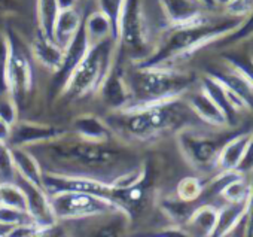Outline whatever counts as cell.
Listing matches in <instances>:
<instances>
[{
    "mask_svg": "<svg viewBox=\"0 0 253 237\" xmlns=\"http://www.w3.org/2000/svg\"><path fill=\"white\" fill-rule=\"evenodd\" d=\"M30 52L33 58L45 69L51 70L52 73L58 70L61 64V58H63V48L58 47L52 39L42 35L38 29L32 41Z\"/></svg>",
    "mask_w": 253,
    "mask_h": 237,
    "instance_id": "obj_18",
    "label": "cell"
},
{
    "mask_svg": "<svg viewBox=\"0 0 253 237\" xmlns=\"http://www.w3.org/2000/svg\"><path fill=\"white\" fill-rule=\"evenodd\" d=\"M253 191V184L246 181L244 175H240L234 181H231L220 192V197L226 203H237V201H244L249 200Z\"/></svg>",
    "mask_w": 253,
    "mask_h": 237,
    "instance_id": "obj_29",
    "label": "cell"
},
{
    "mask_svg": "<svg viewBox=\"0 0 253 237\" xmlns=\"http://www.w3.org/2000/svg\"><path fill=\"white\" fill-rule=\"evenodd\" d=\"M146 237H191V236H189V233L185 228H182L179 225H173V227L160 230L157 233L148 234Z\"/></svg>",
    "mask_w": 253,
    "mask_h": 237,
    "instance_id": "obj_41",
    "label": "cell"
},
{
    "mask_svg": "<svg viewBox=\"0 0 253 237\" xmlns=\"http://www.w3.org/2000/svg\"><path fill=\"white\" fill-rule=\"evenodd\" d=\"M244 20L235 17H226L223 20H207L180 26V27H170V30L163 36L158 45L154 47L152 52L136 63L140 67H169L171 61L186 58L201 49L203 47L222 41L232 32H235Z\"/></svg>",
    "mask_w": 253,
    "mask_h": 237,
    "instance_id": "obj_3",
    "label": "cell"
},
{
    "mask_svg": "<svg viewBox=\"0 0 253 237\" xmlns=\"http://www.w3.org/2000/svg\"><path fill=\"white\" fill-rule=\"evenodd\" d=\"M64 135H67L66 129H61L52 124H43V123H35V121H18L12 127L8 146L30 148L35 145H41V143L58 139Z\"/></svg>",
    "mask_w": 253,
    "mask_h": 237,
    "instance_id": "obj_11",
    "label": "cell"
},
{
    "mask_svg": "<svg viewBox=\"0 0 253 237\" xmlns=\"http://www.w3.org/2000/svg\"><path fill=\"white\" fill-rule=\"evenodd\" d=\"M89 44L84 30V24L81 26V29L76 32V35L72 38V41L63 48V58H61V64L58 67V70L54 73L52 78V84L54 88L61 93L66 82L69 81L70 75L73 73V70L78 67V64L84 60V57L86 55L88 49H89Z\"/></svg>",
    "mask_w": 253,
    "mask_h": 237,
    "instance_id": "obj_14",
    "label": "cell"
},
{
    "mask_svg": "<svg viewBox=\"0 0 253 237\" xmlns=\"http://www.w3.org/2000/svg\"><path fill=\"white\" fill-rule=\"evenodd\" d=\"M54 228L55 227H51V228H39L30 234H26V236H21V237H55L54 236Z\"/></svg>",
    "mask_w": 253,
    "mask_h": 237,
    "instance_id": "obj_45",
    "label": "cell"
},
{
    "mask_svg": "<svg viewBox=\"0 0 253 237\" xmlns=\"http://www.w3.org/2000/svg\"><path fill=\"white\" fill-rule=\"evenodd\" d=\"M57 14H58V9H57L55 0H36L38 30L49 39H52V27H54Z\"/></svg>",
    "mask_w": 253,
    "mask_h": 237,
    "instance_id": "obj_28",
    "label": "cell"
},
{
    "mask_svg": "<svg viewBox=\"0 0 253 237\" xmlns=\"http://www.w3.org/2000/svg\"><path fill=\"white\" fill-rule=\"evenodd\" d=\"M0 204L27 212L26 194L17 182L0 184Z\"/></svg>",
    "mask_w": 253,
    "mask_h": 237,
    "instance_id": "obj_30",
    "label": "cell"
},
{
    "mask_svg": "<svg viewBox=\"0 0 253 237\" xmlns=\"http://www.w3.org/2000/svg\"><path fill=\"white\" fill-rule=\"evenodd\" d=\"M246 228H244V237H253V191L250 195L249 209L246 213Z\"/></svg>",
    "mask_w": 253,
    "mask_h": 237,
    "instance_id": "obj_43",
    "label": "cell"
},
{
    "mask_svg": "<svg viewBox=\"0 0 253 237\" xmlns=\"http://www.w3.org/2000/svg\"><path fill=\"white\" fill-rule=\"evenodd\" d=\"M201 2L206 5V8H209V6H214V3H213V0H201Z\"/></svg>",
    "mask_w": 253,
    "mask_h": 237,
    "instance_id": "obj_48",
    "label": "cell"
},
{
    "mask_svg": "<svg viewBox=\"0 0 253 237\" xmlns=\"http://www.w3.org/2000/svg\"><path fill=\"white\" fill-rule=\"evenodd\" d=\"M9 52L5 70L6 94L15 101L18 110L26 104V100L30 97L35 87V75L30 58L26 52V48L20 38L9 30L6 33Z\"/></svg>",
    "mask_w": 253,
    "mask_h": 237,
    "instance_id": "obj_7",
    "label": "cell"
},
{
    "mask_svg": "<svg viewBox=\"0 0 253 237\" xmlns=\"http://www.w3.org/2000/svg\"><path fill=\"white\" fill-rule=\"evenodd\" d=\"M11 154H12L17 175L27 179L29 182H33V184L42 187L43 170H42L38 158L33 155V152L27 148H11Z\"/></svg>",
    "mask_w": 253,
    "mask_h": 237,
    "instance_id": "obj_25",
    "label": "cell"
},
{
    "mask_svg": "<svg viewBox=\"0 0 253 237\" xmlns=\"http://www.w3.org/2000/svg\"><path fill=\"white\" fill-rule=\"evenodd\" d=\"M200 90L219 107V110L223 113L226 124L235 126L237 118L241 110H244V104L241 100L229 91L219 79H216L211 75H204L200 81Z\"/></svg>",
    "mask_w": 253,
    "mask_h": 237,
    "instance_id": "obj_12",
    "label": "cell"
},
{
    "mask_svg": "<svg viewBox=\"0 0 253 237\" xmlns=\"http://www.w3.org/2000/svg\"><path fill=\"white\" fill-rule=\"evenodd\" d=\"M250 198L237 203H226L225 206L217 209L216 225L210 237H226L234 228H237L238 224L246 218Z\"/></svg>",
    "mask_w": 253,
    "mask_h": 237,
    "instance_id": "obj_20",
    "label": "cell"
},
{
    "mask_svg": "<svg viewBox=\"0 0 253 237\" xmlns=\"http://www.w3.org/2000/svg\"><path fill=\"white\" fill-rule=\"evenodd\" d=\"M73 133L75 136L88 141V142H97L104 143L115 141V135L109 124L101 120L100 116L92 113H82L73 120Z\"/></svg>",
    "mask_w": 253,
    "mask_h": 237,
    "instance_id": "obj_16",
    "label": "cell"
},
{
    "mask_svg": "<svg viewBox=\"0 0 253 237\" xmlns=\"http://www.w3.org/2000/svg\"><path fill=\"white\" fill-rule=\"evenodd\" d=\"M21 11V0H0V14H18Z\"/></svg>",
    "mask_w": 253,
    "mask_h": 237,
    "instance_id": "obj_42",
    "label": "cell"
},
{
    "mask_svg": "<svg viewBox=\"0 0 253 237\" xmlns=\"http://www.w3.org/2000/svg\"><path fill=\"white\" fill-rule=\"evenodd\" d=\"M161 209L163 212L171 219V222L174 225H185L186 221L189 219L191 213L194 212V209L198 206L195 203H188V201H183L177 197H167L161 201Z\"/></svg>",
    "mask_w": 253,
    "mask_h": 237,
    "instance_id": "obj_27",
    "label": "cell"
},
{
    "mask_svg": "<svg viewBox=\"0 0 253 237\" xmlns=\"http://www.w3.org/2000/svg\"><path fill=\"white\" fill-rule=\"evenodd\" d=\"M207 73L219 79L229 91H232L241 100V103L244 104L247 110L253 112V87L240 73H237L234 69L228 66H226V70L211 69Z\"/></svg>",
    "mask_w": 253,
    "mask_h": 237,
    "instance_id": "obj_22",
    "label": "cell"
},
{
    "mask_svg": "<svg viewBox=\"0 0 253 237\" xmlns=\"http://www.w3.org/2000/svg\"><path fill=\"white\" fill-rule=\"evenodd\" d=\"M252 36H253V12L241 23V26L235 32H232L222 41H223V45H234V44L246 41Z\"/></svg>",
    "mask_w": 253,
    "mask_h": 237,
    "instance_id": "obj_36",
    "label": "cell"
},
{
    "mask_svg": "<svg viewBox=\"0 0 253 237\" xmlns=\"http://www.w3.org/2000/svg\"><path fill=\"white\" fill-rule=\"evenodd\" d=\"M126 81L131 91L130 106H140L182 98L191 90L195 76L171 67L136 66L130 75H126Z\"/></svg>",
    "mask_w": 253,
    "mask_h": 237,
    "instance_id": "obj_4",
    "label": "cell"
},
{
    "mask_svg": "<svg viewBox=\"0 0 253 237\" xmlns=\"http://www.w3.org/2000/svg\"><path fill=\"white\" fill-rule=\"evenodd\" d=\"M95 224L89 228L86 237H126L131 218L122 210H115L94 218Z\"/></svg>",
    "mask_w": 253,
    "mask_h": 237,
    "instance_id": "obj_17",
    "label": "cell"
},
{
    "mask_svg": "<svg viewBox=\"0 0 253 237\" xmlns=\"http://www.w3.org/2000/svg\"><path fill=\"white\" fill-rule=\"evenodd\" d=\"M8 52H9L8 36H6V33L0 32V94H5V93H6L5 70H6Z\"/></svg>",
    "mask_w": 253,
    "mask_h": 237,
    "instance_id": "obj_39",
    "label": "cell"
},
{
    "mask_svg": "<svg viewBox=\"0 0 253 237\" xmlns=\"http://www.w3.org/2000/svg\"><path fill=\"white\" fill-rule=\"evenodd\" d=\"M186 104L189 106L191 112L197 118H200L203 123L209 124L210 127L220 129V127L228 126L223 113L219 110V107L201 90L194 93V94H191L188 101H186Z\"/></svg>",
    "mask_w": 253,
    "mask_h": 237,
    "instance_id": "obj_21",
    "label": "cell"
},
{
    "mask_svg": "<svg viewBox=\"0 0 253 237\" xmlns=\"http://www.w3.org/2000/svg\"><path fill=\"white\" fill-rule=\"evenodd\" d=\"M0 224L17 227V225H24V224H35V221L30 218V215L26 210L0 204Z\"/></svg>",
    "mask_w": 253,
    "mask_h": 237,
    "instance_id": "obj_34",
    "label": "cell"
},
{
    "mask_svg": "<svg viewBox=\"0 0 253 237\" xmlns=\"http://www.w3.org/2000/svg\"><path fill=\"white\" fill-rule=\"evenodd\" d=\"M82 23H84V18L81 12L78 11V8L60 11L57 14L55 23L52 27V41L58 47L64 48L76 35V32L81 29Z\"/></svg>",
    "mask_w": 253,
    "mask_h": 237,
    "instance_id": "obj_24",
    "label": "cell"
},
{
    "mask_svg": "<svg viewBox=\"0 0 253 237\" xmlns=\"http://www.w3.org/2000/svg\"><path fill=\"white\" fill-rule=\"evenodd\" d=\"M225 63L228 67L240 73L253 87V57L250 55H225Z\"/></svg>",
    "mask_w": 253,
    "mask_h": 237,
    "instance_id": "obj_33",
    "label": "cell"
},
{
    "mask_svg": "<svg viewBox=\"0 0 253 237\" xmlns=\"http://www.w3.org/2000/svg\"><path fill=\"white\" fill-rule=\"evenodd\" d=\"M49 203L57 221H84L115 210H121L115 203L107 198L78 191L51 194Z\"/></svg>",
    "mask_w": 253,
    "mask_h": 237,
    "instance_id": "obj_9",
    "label": "cell"
},
{
    "mask_svg": "<svg viewBox=\"0 0 253 237\" xmlns=\"http://www.w3.org/2000/svg\"><path fill=\"white\" fill-rule=\"evenodd\" d=\"M170 27L189 26L206 18L201 0H158Z\"/></svg>",
    "mask_w": 253,
    "mask_h": 237,
    "instance_id": "obj_15",
    "label": "cell"
},
{
    "mask_svg": "<svg viewBox=\"0 0 253 237\" xmlns=\"http://www.w3.org/2000/svg\"><path fill=\"white\" fill-rule=\"evenodd\" d=\"M136 63L145 60L154 49L151 47L149 24L142 0H125L118 27V45Z\"/></svg>",
    "mask_w": 253,
    "mask_h": 237,
    "instance_id": "obj_6",
    "label": "cell"
},
{
    "mask_svg": "<svg viewBox=\"0 0 253 237\" xmlns=\"http://www.w3.org/2000/svg\"><path fill=\"white\" fill-rule=\"evenodd\" d=\"M18 107L15 101L8 95L5 98H0V120H3L9 126H15L18 123Z\"/></svg>",
    "mask_w": 253,
    "mask_h": 237,
    "instance_id": "obj_37",
    "label": "cell"
},
{
    "mask_svg": "<svg viewBox=\"0 0 253 237\" xmlns=\"http://www.w3.org/2000/svg\"><path fill=\"white\" fill-rule=\"evenodd\" d=\"M229 2H232V0H213L214 5H220V6H226Z\"/></svg>",
    "mask_w": 253,
    "mask_h": 237,
    "instance_id": "obj_47",
    "label": "cell"
},
{
    "mask_svg": "<svg viewBox=\"0 0 253 237\" xmlns=\"http://www.w3.org/2000/svg\"><path fill=\"white\" fill-rule=\"evenodd\" d=\"M250 135H252V132L237 133V135H232L223 143V146L217 155V163H216V167H219L220 172H235L237 170V167L243 158L244 149L247 146V142L250 139Z\"/></svg>",
    "mask_w": 253,
    "mask_h": 237,
    "instance_id": "obj_19",
    "label": "cell"
},
{
    "mask_svg": "<svg viewBox=\"0 0 253 237\" xmlns=\"http://www.w3.org/2000/svg\"><path fill=\"white\" fill-rule=\"evenodd\" d=\"M11 133H12V126H9L3 120H0V143L8 145L11 139Z\"/></svg>",
    "mask_w": 253,
    "mask_h": 237,
    "instance_id": "obj_44",
    "label": "cell"
},
{
    "mask_svg": "<svg viewBox=\"0 0 253 237\" xmlns=\"http://www.w3.org/2000/svg\"><path fill=\"white\" fill-rule=\"evenodd\" d=\"M15 182L21 187V190L26 194L27 213L35 221V224H38L42 228L55 227L58 221L52 212V207L49 203V195L46 194V191L42 187H39L33 182H29L27 179H24L18 175H17Z\"/></svg>",
    "mask_w": 253,
    "mask_h": 237,
    "instance_id": "obj_13",
    "label": "cell"
},
{
    "mask_svg": "<svg viewBox=\"0 0 253 237\" xmlns=\"http://www.w3.org/2000/svg\"><path fill=\"white\" fill-rule=\"evenodd\" d=\"M98 11L106 15V18L110 21L112 29H113V36L118 42V27H119V20L124 11L125 0H95Z\"/></svg>",
    "mask_w": 253,
    "mask_h": 237,
    "instance_id": "obj_32",
    "label": "cell"
},
{
    "mask_svg": "<svg viewBox=\"0 0 253 237\" xmlns=\"http://www.w3.org/2000/svg\"><path fill=\"white\" fill-rule=\"evenodd\" d=\"M17 170L14 166L11 148L8 145L0 143V184L15 182Z\"/></svg>",
    "mask_w": 253,
    "mask_h": 237,
    "instance_id": "obj_35",
    "label": "cell"
},
{
    "mask_svg": "<svg viewBox=\"0 0 253 237\" xmlns=\"http://www.w3.org/2000/svg\"><path fill=\"white\" fill-rule=\"evenodd\" d=\"M116 47L118 42L112 38L91 47L84 60L70 75L61 91V95L75 100L91 93H97L110 67L113 66L116 58Z\"/></svg>",
    "mask_w": 253,
    "mask_h": 237,
    "instance_id": "obj_5",
    "label": "cell"
},
{
    "mask_svg": "<svg viewBox=\"0 0 253 237\" xmlns=\"http://www.w3.org/2000/svg\"><path fill=\"white\" fill-rule=\"evenodd\" d=\"M82 24H84V30H85L89 47H94V45H97V44H100V42H103L106 39H110V38L115 39L110 21L98 9L91 12L84 20Z\"/></svg>",
    "mask_w": 253,
    "mask_h": 237,
    "instance_id": "obj_26",
    "label": "cell"
},
{
    "mask_svg": "<svg viewBox=\"0 0 253 237\" xmlns=\"http://www.w3.org/2000/svg\"><path fill=\"white\" fill-rule=\"evenodd\" d=\"M235 172H238L241 175H247V173L253 172V132L250 135V139H249L247 146L244 149L243 158H241V161H240Z\"/></svg>",
    "mask_w": 253,
    "mask_h": 237,
    "instance_id": "obj_40",
    "label": "cell"
},
{
    "mask_svg": "<svg viewBox=\"0 0 253 237\" xmlns=\"http://www.w3.org/2000/svg\"><path fill=\"white\" fill-rule=\"evenodd\" d=\"M216 219L217 209L210 203H200L191 213L185 227L191 237H210L214 230Z\"/></svg>",
    "mask_w": 253,
    "mask_h": 237,
    "instance_id": "obj_23",
    "label": "cell"
},
{
    "mask_svg": "<svg viewBox=\"0 0 253 237\" xmlns=\"http://www.w3.org/2000/svg\"><path fill=\"white\" fill-rule=\"evenodd\" d=\"M97 93L100 94L103 103L112 110H121L131 104V91L126 81V72L119 64L118 58H115L113 66Z\"/></svg>",
    "mask_w": 253,
    "mask_h": 237,
    "instance_id": "obj_10",
    "label": "cell"
},
{
    "mask_svg": "<svg viewBox=\"0 0 253 237\" xmlns=\"http://www.w3.org/2000/svg\"><path fill=\"white\" fill-rule=\"evenodd\" d=\"M204 187H206V182H203L200 178H195V176L183 178L177 184L176 197L188 203H197L203 195Z\"/></svg>",
    "mask_w": 253,
    "mask_h": 237,
    "instance_id": "obj_31",
    "label": "cell"
},
{
    "mask_svg": "<svg viewBox=\"0 0 253 237\" xmlns=\"http://www.w3.org/2000/svg\"><path fill=\"white\" fill-rule=\"evenodd\" d=\"M57 9L60 11H67V9H75L78 6V0H55Z\"/></svg>",
    "mask_w": 253,
    "mask_h": 237,
    "instance_id": "obj_46",
    "label": "cell"
},
{
    "mask_svg": "<svg viewBox=\"0 0 253 237\" xmlns=\"http://www.w3.org/2000/svg\"><path fill=\"white\" fill-rule=\"evenodd\" d=\"M27 149L38 158L43 172L91 178L107 184L139 166L133 163L131 152L119 148L113 141L97 143L69 133Z\"/></svg>",
    "mask_w": 253,
    "mask_h": 237,
    "instance_id": "obj_1",
    "label": "cell"
},
{
    "mask_svg": "<svg viewBox=\"0 0 253 237\" xmlns=\"http://www.w3.org/2000/svg\"><path fill=\"white\" fill-rule=\"evenodd\" d=\"M229 17L246 20L253 12V0H232L225 6Z\"/></svg>",
    "mask_w": 253,
    "mask_h": 237,
    "instance_id": "obj_38",
    "label": "cell"
},
{
    "mask_svg": "<svg viewBox=\"0 0 253 237\" xmlns=\"http://www.w3.org/2000/svg\"><path fill=\"white\" fill-rule=\"evenodd\" d=\"M188 104H183L180 98L157 101L151 104L128 106L116 110L118 113L107 118V124L113 135L126 136L133 141H154L170 132H179L186 127Z\"/></svg>",
    "mask_w": 253,
    "mask_h": 237,
    "instance_id": "obj_2",
    "label": "cell"
},
{
    "mask_svg": "<svg viewBox=\"0 0 253 237\" xmlns=\"http://www.w3.org/2000/svg\"><path fill=\"white\" fill-rule=\"evenodd\" d=\"M232 136V135H231ZM231 136H219L214 133H207L195 127H183L177 132L179 149L189 166L197 170L207 172L216 167L217 155L223 143Z\"/></svg>",
    "mask_w": 253,
    "mask_h": 237,
    "instance_id": "obj_8",
    "label": "cell"
}]
</instances>
